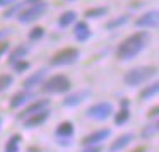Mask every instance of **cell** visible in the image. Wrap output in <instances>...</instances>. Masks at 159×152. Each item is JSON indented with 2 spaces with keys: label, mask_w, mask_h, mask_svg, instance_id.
Here are the masks:
<instances>
[{
  "label": "cell",
  "mask_w": 159,
  "mask_h": 152,
  "mask_svg": "<svg viewBox=\"0 0 159 152\" xmlns=\"http://www.w3.org/2000/svg\"><path fill=\"white\" fill-rule=\"evenodd\" d=\"M149 43V34L145 31L142 33H134L128 38H125L123 41L118 45L116 48V58L121 62H128V60L135 58L142 50L147 46Z\"/></svg>",
  "instance_id": "cell-1"
},
{
  "label": "cell",
  "mask_w": 159,
  "mask_h": 152,
  "mask_svg": "<svg viewBox=\"0 0 159 152\" xmlns=\"http://www.w3.org/2000/svg\"><path fill=\"white\" fill-rule=\"evenodd\" d=\"M70 87H72L70 79L65 75H53L48 80H45V84H43V91L46 94H62V92L70 91Z\"/></svg>",
  "instance_id": "cell-4"
},
{
  "label": "cell",
  "mask_w": 159,
  "mask_h": 152,
  "mask_svg": "<svg viewBox=\"0 0 159 152\" xmlns=\"http://www.w3.org/2000/svg\"><path fill=\"white\" fill-rule=\"evenodd\" d=\"M24 2H21V4H16V5H12V7H9L7 11L4 12V19H11V17H14L16 14H21L22 11H24Z\"/></svg>",
  "instance_id": "cell-23"
},
{
  "label": "cell",
  "mask_w": 159,
  "mask_h": 152,
  "mask_svg": "<svg viewBox=\"0 0 159 152\" xmlns=\"http://www.w3.org/2000/svg\"><path fill=\"white\" fill-rule=\"evenodd\" d=\"M89 96H91L89 89H80V91H77V92H72V94H69V96H65V99H63V106H69V108L79 106V104L84 103Z\"/></svg>",
  "instance_id": "cell-8"
},
{
  "label": "cell",
  "mask_w": 159,
  "mask_h": 152,
  "mask_svg": "<svg viewBox=\"0 0 159 152\" xmlns=\"http://www.w3.org/2000/svg\"><path fill=\"white\" fill-rule=\"evenodd\" d=\"M132 140H134V133H123V135H120V137H118L116 140H115L113 144L110 145V152H118V150H121V149H125Z\"/></svg>",
  "instance_id": "cell-15"
},
{
  "label": "cell",
  "mask_w": 159,
  "mask_h": 152,
  "mask_svg": "<svg viewBox=\"0 0 159 152\" xmlns=\"http://www.w3.org/2000/svg\"><path fill=\"white\" fill-rule=\"evenodd\" d=\"M0 127H2V118H0Z\"/></svg>",
  "instance_id": "cell-36"
},
{
  "label": "cell",
  "mask_w": 159,
  "mask_h": 152,
  "mask_svg": "<svg viewBox=\"0 0 159 152\" xmlns=\"http://www.w3.org/2000/svg\"><path fill=\"white\" fill-rule=\"evenodd\" d=\"M134 152H145V147H137Z\"/></svg>",
  "instance_id": "cell-35"
},
{
  "label": "cell",
  "mask_w": 159,
  "mask_h": 152,
  "mask_svg": "<svg viewBox=\"0 0 159 152\" xmlns=\"http://www.w3.org/2000/svg\"><path fill=\"white\" fill-rule=\"evenodd\" d=\"M82 152H101V147H98V145H94V147H87V149H84Z\"/></svg>",
  "instance_id": "cell-31"
},
{
  "label": "cell",
  "mask_w": 159,
  "mask_h": 152,
  "mask_svg": "<svg viewBox=\"0 0 159 152\" xmlns=\"http://www.w3.org/2000/svg\"><path fill=\"white\" fill-rule=\"evenodd\" d=\"M156 114H157V106H154V108H152V110L147 113V116H156Z\"/></svg>",
  "instance_id": "cell-33"
},
{
  "label": "cell",
  "mask_w": 159,
  "mask_h": 152,
  "mask_svg": "<svg viewBox=\"0 0 159 152\" xmlns=\"http://www.w3.org/2000/svg\"><path fill=\"white\" fill-rule=\"evenodd\" d=\"M91 34H93V31H91V28L87 26L86 21H79L75 24V28H74V38L79 43L87 41V39L91 38Z\"/></svg>",
  "instance_id": "cell-12"
},
{
  "label": "cell",
  "mask_w": 159,
  "mask_h": 152,
  "mask_svg": "<svg viewBox=\"0 0 159 152\" xmlns=\"http://www.w3.org/2000/svg\"><path fill=\"white\" fill-rule=\"evenodd\" d=\"M48 116H50L48 110H43V111H39V113H36V114H31V116L24 118V127H28V128L38 127V125L45 123V121L48 120Z\"/></svg>",
  "instance_id": "cell-13"
},
{
  "label": "cell",
  "mask_w": 159,
  "mask_h": 152,
  "mask_svg": "<svg viewBox=\"0 0 159 152\" xmlns=\"http://www.w3.org/2000/svg\"><path fill=\"white\" fill-rule=\"evenodd\" d=\"M46 7H48V4L43 2V0L38 2V4H34V5H29V7H26L24 11L17 16V21L21 22V24H29V22L36 21L38 17H41V16L45 14Z\"/></svg>",
  "instance_id": "cell-5"
},
{
  "label": "cell",
  "mask_w": 159,
  "mask_h": 152,
  "mask_svg": "<svg viewBox=\"0 0 159 152\" xmlns=\"http://www.w3.org/2000/svg\"><path fill=\"white\" fill-rule=\"evenodd\" d=\"M156 74H157V69H156L154 65H144V67H135V69L128 70L127 74H125L123 80L127 86L130 87H137L140 86V84L147 82L151 77H154Z\"/></svg>",
  "instance_id": "cell-2"
},
{
  "label": "cell",
  "mask_w": 159,
  "mask_h": 152,
  "mask_svg": "<svg viewBox=\"0 0 159 152\" xmlns=\"http://www.w3.org/2000/svg\"><path fill=\"white\" fill-rule=\"evenodd\" d=\"M48 104H50V101L48 99H38V101H34V103H31L28 108H24L22 110V113L19 114V118H28V116H31V114H36V113H39V111H43V110H48Z\"/></svg>",
  "instance_id": "cell-11"
},
{
  "label": "cell",
  "mask_w": 159,
  "mask_h": 152,
  "mask_svg": "<svg viewBox=\"0 0 159 152\" xmlns=\"http://www.w3.org/2000/svg\"><path fill=\"white\" fill-rule=\"evenodd\" d=\"M16 0H0V7H7V5L14 4Z\"/></svg>",
  "instance_id": "cell-32"
},
{
  "label": "cell",
  "mask_w": 159,
  "mask_h": 152,
  "mask_svg": "<svg viewBox=\"0 0 159 152\" xmlns=\"http://www.w3.org/2000/svg\"><path fill=\"white\" fill-rule=\"evenodd\" d=\"M38 2H41V0H24V4H31V5L38 4Z\"/></svg>",
  "instance_id": "cell-34"
},
{
  "label": "cell",
  "mask_w": 159,
  "mask_h": 152,
  "mask_svg": "<svg viewBox=\"0 0 159 152\" xmlns=\"http://www.w3.org/2000/svg\"><path fill=\"white\" fill-rule=\"evenodd\" d=\"M12 67H14L16 74H22V72H26V70L29 69V62H26V60H19V62H16Z\"/></svg>",
  "instance_id": "cell-28"
},
{
  "label": "cell",
  "mask_w": 159,
  "mask_h": 152,
  "mask_svg": "<svg viewBox=\"0 0 159 152\" xmlns=\"http://www.w3.org/2000/svg\"><path fill=\"white\" fill-rule=\"evenodd\" d=\"M7 50H9V43L7 41H2V43H0V56L4 55Z\"/></svg>",
  "instance_id": "cell-30"
},
{
  "label": "cell",
  "mask_w": 159,
  "mask_h": 152,
  "mask_svg": "<svg viewBox=\"0 0 159 152\" xmlns=\"http://www.w3.org/2000/svg\"><path fill=\"white\" fill-rule=\"evenodd\" d=\"M29 39L31 41H38V39H41L43 36H45V28L43 26H34V28L29 31Z\"/></svg>",
  "instance_id": "cell-24"
},
{
  "label": "cell",
  "mask_w": 159,
  "mask_h": 152,
  "mask_svg": "<svg viewBox=\"0 0 159 152\" xmlns=\"http://www.w3.org/2000/svg\"><path fill=\"white\" fill-rule=\"evenodd\" d=\"M106 14H108L106 7H93L84 12V17L86 19H99V17H104Z\"/></svg>",
  "instance_id": "cell-19"
},
{
  "label": "cell",
  "mask_w": 159,
  "mask_h": 152,
  "mask_svg": "<svg viewBox=\"0 0 159 152\" xmlns=\"http://www.w3.org/2000/svg\"><path fill=\"white\" fill-rule=\"evenodd\" d=\"M128 19H130V16H128V14L111 19V21H108V22H106V29H116V28H121V26H125V24L128 22Z\"/></svg>",
  "instance_id": "cell-21"
},
{
  "label": "cell",
  "mask_w": 159,
  "mask_h": 152,
  "mask_svg": "<svg viewBox=\"0 0 159 152\" xmlns=\"http://www.w3.org/2000/svg\"><path fill=\"white\" fill-rule=\"evenodd\" d=\"M33 97H34V94H33V92H29V91H21V92H17V94L12 96L11 108H12V110H16V108L24 106V104L28 103V101H31Z\"/></svg>",
  "instance_id": "cell-14"
},
{
  "label": "cell",
  "mask_w": 159,
  "mask_h": 152,
  "mask_svg": "<svg viewBox=\"0 0 159 152\" xmlns=\"http://www.w3.org/2000/svg\"><path fill=\"white\" fill-rule=\"evenodd\" d=\"M157 92H159V84L154 82V84H151V86H147L145 89H142L140 94H139V97L145 101V99H151V97H154Z\"/></svg>",
  "instance_id": "cell-20"
},
{
  "label": "cell",
  "mask_w": 159,
  "mask_h": 152,
  "mask_svg": "<svg viewBox=\"0 0 159 152\" xmlns=\"http://www.w3.org/2000/svg\"><path fill=\"white\" fill-rule=\"evenodd\" d=\"M86 114L89 118H93V120H106V118H110L111 114H113V104L108 103V101H101V103H96L93 104V106L87 108Z\"/></svg>",
  "instance_id": "cell-6"
},
{
  "label": "cell",
  "mask_w": 159,
  "mask_h": 152,
  "mask_svg": "<svg viewBox=\"0 0 159 152\" xmlns=\"http://www.w3.org/2000/svg\"><path fill=\"white\" fill-rule=\"evenodd\" d=\"M80 56L77 48H63L58 50L57 53H53L50 58V65L52 67H65V65H72L74 62H77Z\"/></svg>",
  "instance_id": "cell-3"
},
{
  "label": "cell",
  "mask_w": 159,
  "mask_h": 152,
  "mask_svg": "<svg viewBox=\"0 0 159 152\" xmlns=\"http://www.w3.org/2000/svg\"><path fill=\"white\" fill-rule=\"evenodd\" d=\"M72 133H74V125L70 123V121H62V123L57 127V135H58V137L69 138Z\"/></svg>",
  "instance_id": "cell-18"
},
{
  "label": "cell",
  "mask_w": 159,
  "mask_h": 152,
  "mask_svg": "<svg viewBox=\"0 0 159 152\" xmlns=\"http://www.w3.org/2000/svg\"><path fill=\"white\" fill-rule=\"evenodd\" d=\"M110 135H111V130H108V128L96 130V132H93V133H89L87 137H84V138H82V144L87 145V147H93L94 144H99V142L106 140Z\"/></svg>",
  "instance_id": "cell-10"
},
{
  "label": "cell",
  "mask_w": 159,
  "mask_h": 152,
  "mask_svg": "<svg viewBox=\"0 0 159 152\" xmlns=\"http://www.w3.org/2000/svg\"><path fill=\"white\" fill-rule=\"evenodd\" d=\"M157 17H159V14H157V11H149V12H145V14H142L140 17L135 21V26L137 28H145V29H149V28H156L157 26Z\"/></svg>",
  "instance_id": "cell-9"
},
{
  "label": "cell",
  "mask_w": 159,
  "mask_h": 152,
  "mask_svg": "<svg viewBox=\"0 0 159 152\" xmlns=\"http://www.w3.org/2000/svg\"><path fill=\"white\" fill-rule=\"evenodd\" d=\"M19 142H21V135L16 133L9 138L7 145H5V152H19Z\"/></svg>",
  "instance_id": "cell-22"
},
{
  "label": "cell",
  "mask_w": 159,
  "mask_h": 152,
  "mask_svg": "<svg viewBox=\"0 0 159 152\" xmlns=\"http://www.w3.org/2000/svg\"><path fill=\"white\" fill-rule=\"evenodd\" d=\"M157 132H159V123L147 125V127L144 128V132H142V137H144V138H151V137H154Z\"/></svg>",
  "instance_id": "cell-26"
},
{
  "label": "cell",
  "mask_w": 159,
  "mask_h": 152,
  "mask_svg": "<svg viewBox=\"0 0 159 152\" xmlns=\"http://www.w3.org/2000/svg\"><path fill=\"white\" fill-rule=\"evenodd\" d=\"M128 116H130L128 110H127V108H123V110H120L116 114H115V123H116V125H123L125 121L128 120Z\"/></svg>",
  "instance_id": "cell-27"
},
{
  "label": "cell",
  "mask_w": 159,
  "mask_h": 152,
  "mask_svg": "<svg viewBox=\"0 0 159 152\" xmlns=\"http://www.w3.org/2000/svg\"><path fill=\"white\" fill-rule=\"evenodd\" d=\"M75 19H77V14L74 11H65L58 17V24H60V28H67V26L74 24V22H75Z\"/></svg>",
  "instance_id": "cell-17"
},
{
  "label": "cell",
  "mask_w": 159,
  "mask_h": 152,
  "mask_svg": "<svg viewBox=\"0 0 159 152\" xmlns=\"http://www.w3.org/2000/svg\"><path fill=\"white\" fill-rule=\"evenodd\" d=\"M28 51H29V48L26 45L16 46V48L11 51V55H9V63H11V65H14V63L19 62V60H24V56L28 55Z\"/></svg>",
  "instance_id": "cell-16"
},
{
  "label": "cell",
  "mask_w": 159,
  "mask_h": 152,
  "mask_svg": "<svg viewBox=\"0 0 159 152\" xmlns=\"http://www.w3.org/2000/svg\"><path fill=\"white\" fill-rule=\"evenodd\" d=\"M11 29H9V28H4V29H0V43H2V41H5V38H7V36L9 34H11Z\"/></svg>",
  "instance_id": "cell-29"
},
{
  "label": "cell",
  "mask_w": 159,
  "mask_h": 152,
  "mask_svg": "<svg viewBox=\"0 0 159 152\" xmlns=\"http://www.w3.org/2000/svg\"><path fill=\"white\" fill-rule=\"evenodd\" d=\"M12 84H14L12 75H9V74H2V75H0V92H4L5 89H9Z\"/></svg>",
  "instance_id": "cell-25"
},
{
  "label": "cell",
  "mask_w": 159,
  "mask_h": 152,
  "mask_svg": "<svg viewBox=\"0 0 159 152\" xmlns=\"http://www.w3.org/2000/svg\"><path fill=\"white\" fill-rule=\"evenodd\" d=\"M46 74H48V69H39L38 72H34V74H31L29 77H26V79L22 80V87H24V91L34 89V87L39 86V84H43L45 79H46Z\"/></svg>",
  "instance_id": "cell-7"
}]
</instances>
